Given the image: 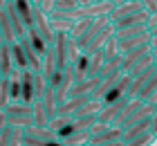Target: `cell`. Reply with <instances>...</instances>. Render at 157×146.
Listing matches in <instances>:
<instances>
[{
  "instance_id": "obj_1",
  "label": "cell",
  "mask_w": 157,
  "mask_h": 146,
  "mask_svg": "<svg viewBox=\"0 0 157 146\" xmlns=\"http://www.w3.org/2000/svg\"><path fill=\"white\" fill-rule=\"evenodd\" d=\"M153 104H148V101L139 99V97H130V101L126 104V108L121 110V115L115 119L112 126H119V128H128L130 124L144 119V117H151L153 115Z\"/></svg>"
},
{
  "instance_id": "obj_2",
  "label": "cell",
  "mask_w": 157,
  "mask_h": 146,
  "mask_svg": "<svg viewBox=\"0 0 157 146\" xmlns=\"http://www.w3.org/2000/svg\"><path fill=\"white\" fill-rule=\"evenodd\" d=\"M74 70H72V65H63V68H59L52 74V79H49V85L54 88V92H56V101H65L67 99V94H70V88L74 85Z\"/></svg>"
},
{
  "instance_id": "obj_3",
  "label": "cell",
  "mask_w": 157,
  "mask_h": 146,
  "mask_svg": "<svg viewBox=\"0 0 157 146\" xmlns=\"http://www.w3.org/2000/svg\"><path fill=\"white\" fill-rule=\"evenodd\" d=\"M130 101V97H121V99H117V101H112V104H103L101 106V110L97 112V119L99 121H105V124H115V119L121 115V110L126 108V104Z\"/></svg>"
},
{
  "instance_id": "obj_4",
  "label": "cell",
  "mask_w": 157,
  "mask_h": 146,
  "mask_svg": "<svg viewBox=\"0 0 157 146\" xmlns=\"http://www.w3.org/2000/svg\"><path fill=\"white\" fill-rule=\"evenodd\" d=\"M128 88H130V74H128V72H121V77L112 83V88L101 97V101H103V104H112V101L126 97V94H128Z\"/></svg>"
},
{
  "instance_id": "obj_5",
  "label": "cell",
  "mask_w": 157,
  "mask_h": 146,
  "mask_svg": "<svg viewBox=\"0 0 157 146\" xmlns=\"http://www.w3.org/2000/svg\"><path fill=\"white\" fill-rule=\"evenodd\" d=\"M20 101L34 104L36 94H34V70H20Z\"/></svg>"
},
{
  "instance_id": "obj_6",
  "label": "cell",
  "mask_w": 157,
  "mask_h": 146,
  "mask_svg": "<svg viewBox=\"0 0 157 146\" xmlns=\"http://www.w3.org/2000/svg\"><path fill=\"white\" fill-rule=\"evenodd\" d=\"M141 9H144V5H141L139 0H124V2L115 5V9L110 11L108 20H110V23H115V20L124 18V16H130V14H135V11H141Z\"/></svg>"
},
{
  "instance_id": "obj_7",
  "label": "cell",
  "mask_w": 157,
  "mask_h": 146,
  "mask_svg": "<svg viewBox=\"0 0 157 146\" xmlns=\"http://www.w3.org/2000/svg\"><path fill=\"white\" fill-rule=\"evenodd\" d=\"M112 9H115V2H110V0H94L88 7H83V16L85 18H103V16H110Z\"/></svg>"
},
{
  "instance_id": "obj_8",
  "label": "cell",
  "mask_w": 157,
  "mask_h": 146,
  "mask_svg": "<svg viewBox=\"0 0 157 146\" xmlns=\"http://www.w3.org/2000/svg\"><path fill=\"white\" fill-rule=\"evenodd\" d=\"M2 9L7 11V16H9L11 25H13V32H16V38L20 41V38H23V36L27 34V25L23 23V18H20V14H18V9H16V2H13V0H7Z\"/></svg>"
},
{
  "instance_id": "obj_9",
  "label": "cell",
  "mask_w": 157,
  "mask_h": 146,
  "mask_svg": "<svg viewBox=\"0 0 157 146\" xmlns=\"http://www.w3.org/2000/svg\"><path fill=\"white\" fill-rule=\"evenodd\" d=\"M49 47H52L54 54H56V63H59V68L67 65V34L65 32H56L54 34V43Z\"/></svg>"
},
{
  "instance_id": "obj_10",
  "label": "cell",
  "mask_w": 157,
  "mask_h": 146,
  "mask_svg": "<svg viewBox=\"0 0 157 146\" xmlns=\"http://www.w3.org/2000/svg\"><path fill=\"white\" fill-rule=\"evenodd\" d=\"M151 52V43H144V45H139V47H135V49H130V52H126V54H121V70L124 72H128L132 68L135 63L139 61L144 54H148Z\"/></svg>"
},
{
  "instance_id": "obj_11",
  "label": "cell",
  "mask_w": 157,
  "mask_h": 146,
  "mask_svg": "<svg viewBox=\"0 0 157 146\" xmlns=\"http://www.w3.org/2000/svg\"><path fill=\"white\" fill-rule=\"evenodd\" d=\"M119 137H124V128H119V126H108L105 130H101V133H97V135H90V144L92 146H101L105 142H112V140H119Z\"/></svg>"
},
{
  "instance_id": "obj_12",
  "label": "cell",
  "mask_w": 157,
  "mask_h": 146,
  "mask_svg": "<svg viewBox=\"0 0 157 146\" xmlns=\"http://www.w3.org/2000/svg\"><path fill=\"white\" fill-rule=\"evenodd\" d=\"M88 99H90V97H83V94H78V97H67L65 101H61V104H59L56 115H70V117H74V112H76Z\"/></svg>"
},
{
  "instance_id": "obj_13",
  "label": "cell",
  "mask_w": 157,
  "mask_h": 146,
  "mask_svg": "<svg viewBox=\"0 0 157 146\" xmlns=\"http://www.w3.org/2000/svg\"><path fill=\"white\" fill-rule=\"evenodd\" d=\"M148 9H141V11H135V14H130V16H124V18H119V20H115V29H119V27H130V25H148Z\"/></svg>"
},
{
  "instance_id": "obj_14",
  "label": "cell",
  "mask_w": 157,
  "mask_h": 146,
  "mask_svg": "<svg viewBox=\"0 0 157 146\" xmlns=\"http://www.w3.org/2000/svg\"><path fill=\"white\" fill-rule=\"evenodd\" d=\"M115 34V25L112 23H108V25H103L99 32L92 36V41L88 43V47H85V52H94V49H99V47H103V43L108 41V36H112Z\"/></svg>"
},
{
  "instance_id": "obj_15",
  "label": "cell",
  "mask_w": 157,
  "mask_h": 146,
  "mask_svg": "<svg viewBox=\"0 0 157 146\" xmlns=\"http://www.w3.org/2000/svg\"><path fill=\"white\" fill-rule=\"evenodd\" d=\"M13 70H16V65H13L11 56V43H2L0 45V72H2V77H9Z\"/></svg>"
},
{
  "instance_id": "obj_16",
  "label": "cell",
  "mask_w": 157,
  "mask_h": 146,
  "mask_svg": "<svg viewBox=\"0 0 157 146\" xmlns=\"http://www.w3.org/2000/svg\"><path fill=\"white\" fill-rule=\"evenodd\" d=\"M146 130H151V117H144V119H139V121L130 124L128 128H124V142H130L135 137L144 135Z\"/></svg>"
},
{
  "instance_id": "obj_17",
  "label": "cell",
  "mask_w": 157,
  "mask_h": 146,
  "mask_svg": "<svg viewBox=\"0 0 157 146\" xmlns=\"http://www.w3.org/2000/svg\"><path fill=\"white\" fill-rule=\"evenodd\" d=\"M25 36H27V38H29L32 47L36 49V54H40V56H43V54H45L47 49H49L47 41H45V38H43V36H40V32H38V29L34 27V25H32V27H27V34H25Z\"/></svg>"
},
{
  "instance_id": "obj_18",
  "label": "cell",
  "mask_w": 157,
  "mask_h": 146,
  "mask_svg": "<svg viewBox=\"0 0 157 146\" xmlns=\"http://www.w3.org/2000/svg\"><path fill=\"white\" fill-rule=\"evenodd\" d=\"M72 70H74V79L81 81V79L88 77V70H90V54L88 52H81L78 58L72 63Z\"/></svg>"
},
{
  "instance_id": "obj_19",
  "label": "cell",
  "mask_w": 157,
  "mask_h": 146,
  "mask_svg": "<svg viewBox=\"0 0 157 146\" xmlns=\"http://www.w3.org/2000/svg\"><path fill=\"white\" fill-rule=\"evenodd\" d=\"M16 2V9L20 14V18H23V23L27 27L34 25V2L32 0H13Z\"/></svg>"
},
{
  "instance_id": "obj_20",
  "label": "cell",
  "mask_w": 157,
  "mask_h": 146,
  "mask_svg": "<svg viewBox=\"0 0 157 146\" xmlns=\"http://www.w3.org/2000/svg\"><path fill=\"white\" fill-rule=\"evenodd\" d=\"M0 32H2V41L5 43H16L18 41L16 32H13V25H11V20H9L5 9H0Z\"/></svg>"
},
{
  "instance_id": "obj_21",
  "label": "cell",
  "mask_w": 157,
  "mask_h": 146,
  "mask_svg": "<svg viewBox=\"0 0 157 146\" xmlns=\"http://www.w3.org/2000/svg\"><path fill=\"white\" fill-rule=\"evenodd\" d=\"M59 70V63H56V54H54V49L49 47L45 54H43V65H40V72L47 77V81L52 79V74Z\"/></svg>"
},
{
  "instance_id": "obj_22",
  "label": "cell",
  "mask_w": 157,
  "mask_h": 146,
  "mask_svg": "<svg viewBox=\"0 0 157 146\" xmlns=\"http://www.w3.org/2000/svg\"><path fill=\"white\" fill-rule=\"evenodd\" d=\"M11 56H13V65L18 70H29V61H27V54H25L23 45H20V41L11 43Z\"/></svg>"
},
{
  "instance_id": "obj_23",
  "label": "cell",
  "mask_w": 157,
  "mask_h": 146,
  "mask_svg": "<svg viewBox=\"0 0 157 146\" xmlns=\"http://www.w3.org/2000/svg\"><path fill=\"white\" fill-rule=\"evenodd\" d=\"M32 117H34V124H38V126H47L49 124V115L45 110V106H43V101L36 99L32 104Z\"/></svg>"
},
{
  "instance_id": "obj_24",
  "label": "cell",
  "mask_w": 157,
  "mask_h": 146,
  "mask_svg": "<svg viewBox=\"0 0 157 146\" xmlns=\"http://www.w3.org/2000/svg\"><path fill=\"white\" fill-rule=\"evenodd\" d=\"M90 54V70H88V77H99V70H101V65L105 61V56H103V49L99 47L94 49V52H88Z\"/></svg>"
},
{
  "instance_id": "obj_25",
  "label": "cell",
  "mask_w": 157,
  "mask_h": 146,
  "mask_svg": "<svg viewBox=\"0 0 157 146\" xmlns=\"http://www.w3.org/2000/svg\"><path fill=\"white\" fill-rule=\"evenodd\" d=\"M101 106H103V101L101 99H88L85 104L78 108V110L74 112V117H88V115H97L99 110H101Z\"/></svg>"
},
{
  "instance_id": "obj_26",
  "label": "cell",
  "mask_w": 157,
  "mask_h": 146,
  "mask_svg": "<svg viewBox=\"0 0 157 146\" xmlns=\"http://www.w3.org/2000/svg\"><path fill=\"white\" fill-rule=\"evenodd\" d=\"M153 65H155V56H153V52H148V54L141 56L130 70H128V74H130V77H132V74H139V72H144V70H148V68H153Z\"/></svg>"
},
{
  "instance_id": "obj_27",
  "label": "cell",
  "mask_w": 157,
  "mask_h": 146,
  "mask_svg": "<svg viewBox=\"0 0 157 146\" xmlns=\"http://www.w3.org/2000/svg\"><path fill=\"white\" fill-rule=\"evenodd\" d=\"M155 90H157V65H155V72H153L151 77H148V81L141 85V90L137 92V97H139V99H144V101H148V97H151Z\"/></svg>"
},
{
  "instance_id": "obj_28",
  "label": "cell",
  "mask_w": 157,
  "mask_h": 146,
  "mask_svg": "<svg viewBox=\"0 0 157 146\" xmlns=\"http://www.w3.org/2000/svg\"><path fill=\"white\" fill-rule=\"evenodd\" d=\"M94 23V18H78L72 23V29H70L67 36H72V38H78V36H83L85 32L90 29V25Z\"/></svg>"
},
{
  "instance_id": "obj_29",
  "label": "cell",
  "mask_w": 157,
  "mask_h": 146,
  "mask_svg": "<svg viewBox=\"0 0 157 146\" xmlns=\"http://www.w3.org/2000/svg\"><path fill=\"white\" fill-rule=\"evenodd\" d=\"M103 56H105V61H108V58H115V56H119V38L115 34L112 36H108V41L103 43Z\"/></svg>"
},
{
  "instance_id": "obj_30",
  "label": "cell",
  "mask_w": 157,
  "mask_h": 146,
  "mask_svg": "<svg viewBox=\"0 0 157 146\" xmlns=\"http://www.w3.org/2000/svg\"><path fill=\"white\" fill-rule=\"evenodd\" d=\"M88 140H90V130H76V133L67 135L65 140H61V142L67 144V146H83Z\"/></svg>"
},
{
  "instance_id": "obj_31",
  "label": "cell",
  "mask_w": 157,
  "mask_h": 146,
  "mask_svg": "<svg viewBox=\"0 0 157 146\" xmlns=\"http://www.w3.org/2000/svg\"><path fill=\"white\" fill-rule=\"evenodd\" d=\"M141 32H148V25H130V27H119V29H115V36H117V38H128V36H135V34H141Z\"/></svg>"
},
{
  "instance_id": "obj_32",
  "label": "cell",
  "mask_w": 157,
  "mask_h": 146,
  "mask_svg": "<svg viewBox=\"0 0 157 146\" xmlns=\"http://www.w3.org/2000/svg\"><path fill=\"white\" fill-rule=\"evenodd\" d=\"M7 124L25 130L27 126H32V124H34V117L32 115H11V117H7Z\"/></svg>"
},
{
  "instance_id": "obj_33",
  "label": "cell",
  "mask_w": 157,
  "mask_h": 146,
  "mask_svg": "<svg viewBox=\"0 0 157 146\" xmlns=\"http://www.w3.org/2000/svg\"><path fill=\"white\" fill-rule=\"evenodd\" d=\"M11 104V92H9V79L2 77L0 79V110H5Z\"/></svg>"
},
{
  "instance_id": "obj_34",
  "label": "cell",
  "mask_w": 157,
  "mask_h": 146,
  "mask_svg": "<svg viewBox=\"0 0 157 146\" xmlns=\"http://www.w3.org/2000/svg\"><path fill=\"white\" fill-rule=\"evenodd\" d=\"M47 77L43 74V72H34V94H36V99L43 97V92H45V88H47Z\"/></svg>"
},
{
  "instance_id": "obj_35",
  "label": "cell",
  "mask_w": 157,
  "mask_h": 146,
  "mask_svg": "<svg viewBox=\"0 0 157 146\" xmlns=\"http://www.w3.org/2000/svg\"><path fill=\"white\" fill-rule=\"evenodd\" d=\"M153 142H157L155 135L151 133V130H146L144 135H139V137H135V140L126 142V146H153Z\"/></svg>"
},
{
  "instance_id": "obj_36",
  "label": "cell",
  "mask_w": 157,
  "mask_h": 146,
  "mask_svg": "<svg viewBox=\"0 0 157 146\" xmlns=\"http://www.w3.org/2000/svg\"><path fill=\"white\" fill-rule=\"evenodd\" d=\"M78 54H81V47H78L76 38L67 36V65H72L76 58H78Z\"/></svg>"
},
{
  "instance_id": "obj_37",
  "label": "cell",
  "mask_w": 157,
  "mask_h": 146,
  "mask_svg": "<svg viewBox=\"0 0 157 146\" xmlns=\"http://www.w3.org/2000/svg\"><path fill=\"white\" fill-rule=\"evenodd\" d=\"M70 121H72V117H70V115H54L52 119H49V124H47V126H49V128H52L54 133H56V130H61V128L65 126V124H70Z\"/></svg>"
},
{
  "instance_id": "obj_38",
  "label": "cell",
  "mask_w": 157,
  "mask_h": 146,
  "mask_svg": "<svg viewBox=\"0 0 157 146\" xmlns=\"http://www.w3.org/2000/svg\"><path fill=\"white\" fill-rule=\"evenodd\" d=\"M76 7H78L76 0H56L54 2L56 11H72V9H76Z\"/></svg>"
},
{
  "instance_id": "obj_39",
  "label": "cell",
  "mask_w": 157,
  "mask_h": 146,
  "mask_svg": "<svg viewBox=\"0 0 157 146\" xmlns=\"http://www.w3.org/2000/svg\"><path fill=\"white\" fill-rule=\"evenodd\" d=\"M54 2H56V0H38V2H34V5H38L45 14H49V11L54 9Z\"/></svg>"
},
{
  "instance_id": "obj_40",
  "label": "cell",
  "mask_w": 157,
  "mask_h": 146,
  "mask_svg": "<svg viewBox=\"0 0 157 146\" xmlns=\"http://www.w3.org/2000/svg\"><path fill=\"white\" fill-rule=\"evenodd\" d=\"M151 133L155 135V140H157V106L153 108V115H151Z\"/></svg>"
},
{
  "instance_id": "obj_41",
  "label": "cell",
  "mask_w": 157,
  "mask_h": 146,
  "mask_svg": "<svg viewBox=\"0 0 157 146\" xmlns=\"http://www.w3.org/2000/svg\"><path fill=\"white\" fill-rule=\"evenodd\" d=\"M139 2L144 5V9H148L151 14H153V11L157 9V0H139Z\"/></svg>"
},
{
  "instance_id": "obj_42",
  "label": "cell",
  "mask_w": 157,
  "mask_h": 146,
  "mask_svg": "<svg viewBox=\"0 0 157 146\" xmlns=\"http://www.w3.org/2000/svg\"><path fill=\"white\" fill-rule=\"evenodd\" d=\"M153 27H157V9L153 14H148V29H153Z\"/></svg>"
},
{
  "instance_id": "obj_43",
  "label": "cell",
  "mask_w": 157,
  "mask_h": 146,
  "mask_svg": "<svg viewBox=\"0 0 157 146\" xmlns=\"http://www.w3.org/2000/svg\"><path fill=\"white\" fill-rule=\"evenodd\" d=\"M101 146H126V142H124V137H119V140H112V142H105V144H101Z\"/></svg>"
},
{
  "instance_id": "obj_44",
  "label": "cell",
  "mask_w": 157,
  "mask_h": 146,
  "mask_svg": "<svg viewBox=\"0 0 157 146\" xmlns=\"http://www.w3.org/2000/svg\"><path fill=\"white\" fill-rule=\"evenodd\" d=\"M7 128V112L5 110H0V133Z\"/></svg>"
},
{
  "instance_id": "obj_45",
  "label": "cell",
  "mask_w": 157,
  "mask_h": 146,
  "mask_svg": "<svg viewBox=\"0 0 157 146\" xmlns=\"http://www.w3.org/2000/svg\"><path fill=\"white\" fill-rule=\"evenodd\" d=\"M148 104H153V106H157V90L151 94V97H148Z\"/></svg>"
},
{
  "instance_id": "obj_46",
  "label": "cell",
  "mask_w": 157,
  "mask_h": 146,
  "mask_svg": "<svg viewBox=\"0 0 157 146\" xmlns=\"http://www.w3.org/2000/svg\"><path fill=\"white\" fill-rule=\"evenodd\" d=\"M76 2H78V7H88L90 2H94V0H76Z\"/></svg>"
},
{
  "instance_id": "obj_47",
  "label": "cell",
  "mask_w": 157,
  "mask_h": 146,
  "mask_svg": "<svg viewBox=\"0 0 157 146\" xmlns=\"http://www.w3.org/2000/svg\"><path fill=\"white\" fill-rule=\"evenodd\" d=\"M151 52H153V56L157 58V47H153V49H151Z\"/></svg>"
},
{
  "instance_id": "obj_48",
  "label": "cell",
  "mask_w": 157,
  "mask_h": 146,
  "mask_svg": "<svg viewBox=\"0 0 157 146\" xmlns=\"http://www.w3.org/2000/svg\"><path fill=\"white\" fill-rule=\"evenodd\" d=\"M110 2H115V5H119V2H124V0H110Z\"/></svg>"
},
{
  "instance_id": "obj_49",
  "label": "cell",
  "mask_w": 157,
  "mask_h": 146,
  "mask_svg": "<svg viewBox=\"0 0 157 146\" xmlns=\"http://www.w3.org/2000/svg\"><path fill=\"white\" fill-rule=\"evenodd\" d=\"M5 2H7V0H0V9H2V7H5Z\"/></svg>"
},
{
  "instance_id": "obj_50",
  "label": "cell",
  "mask_w": 157,
  "mask_h": 146,
  "mask_svg": "<svg viewBox=\"0 0 157 146\" xmlns=\"http://www.w3.org/2000/svg\"><path fill=\"white\" fill-rule=\"evenodd\" d=\"M151 34H157V27H153V29H151Z\"/></svg>"
},
{
  "instance_id": "obj_51",
  "label": "cell",
  "mask_w": 157,
  "mask_h": 146,
  "mask_svg": "<svg viewBox=\"0 0 157 146\" xmlns=\"http://www.w3.org/2000/svg\"><path fill=\"white\" fill-rule=\"evenodd\" d=\"M2 43H5V41H2V32H0V45H2Z\"/></svg>"
},
{
  "instance_id": "obj_52",
  "label": "cell",
  "mask_w": 157,
  "mask_h": 146,
  "mask_svg": "<svg viewBox=\"0 0 157 146\" xmlns=\"http://www.w3.org/2000/svg\"><path fill=\"white\" fill-rule=\"evenodd\" d=\"M83 146H92V144H90V142H85V144H83Z\"/></svg>"
},
{
  "instance_id": "obj_53",
  "label": "cell",
  "mask_w": 157,
  "mask_h": 146,
  "mask_svg": "<svg viewBox=\"0 0 157 146\" xmlns=\"http://www.w3.org/2000/svg\"><path fill=\"white\" fill-rule=\"evenodd\" d=\"M0 79H2V72H0Z\"/></svg>"
},
{
  "instance_id": "obj_54",
  "label": "cell",
  "mask_w": 157,
  "mask_h": 146,
  "mask_svg": "<svg viewBox=\"0 0 157 146\" xmlns=\"http://www.w3.org/2000/svg\"><path fill=\"white\" fill-rule=\"evenodd\" d=\"M155 65H157V58H155Z\"/></svg>"
},
{
  "instance_id": "obj_55",
  "label": "cell",
  "mask_w": 157,
  "mask_h": 146,
  "mask_svg": "<svg viewBox=\"0 0 157 146\" xmlns=\"http://www.w3.org/2000/svg\"><path fill=\"white\" fill-rule=\"evenodd\" d=\"M32 2H34V0H32Z\"/></svg>"
},
{
  "instance_id": "obj_56",
  "label": "cell",
  "mask_w": 157,
  "mask_h": 146,
  "mask_svg": "<svg viewBox=\"0 0 157 146\" xmlns=\"http://www.w3.org/2000/svg\"><path fill=\"white\" fill-rule=\"evenodd\" d=\"M23 146H25V144H23Z\"/></svg>"
},
{
  "instance_id": "obj_57",
  "label": "cell",
  "mask_w": 157,
  "mask_h": 146,
  "mask_svg": "<svg viewBox=\"0 0 157 146\" xmlns=\"http://www.w3.org/2000/svg\"><path fill=\"white\" fill-rule=\"evenodd\" d=\"M65 146H67V144H65Z\"/></svg>"
}]
</instances>
